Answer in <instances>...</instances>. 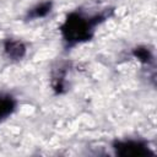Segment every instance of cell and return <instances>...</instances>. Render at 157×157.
Instances as JSON below:
<instances>
[{"label":"cell","instance_id":"obj_6","mask_svg":"<svg viewBox=\"0 0 157 157\" xmlns=\"http://www.w3.org/2000/svg\"><path fill=\"white\" fill-rule=\"evenodd\" d=\"M132 54H134L135 58H137L144 64H150L153 60L152 53L146 47H137V48L132 49Z\"/></svg>","mask_w":157,"mask_h":157},{"label":"cell","instance_id":"obj_2","mask_svg":"<svg viewBox=\"0 0 157 157\" xmlns=\"http://www.w3.org/2000/svg\"><path fill=\"white\" fill-rule=\"evenodd\" d=\"M115 155L128 157V156H153L155 153L150 150L147 142L141 140H124L115 141L113 144Z\"/></svg>","mask_w":157,"mask_h":157},{"label":"cell","instance_id":"obj_1","mask_svg":"<svg viewBox=\"0 0 157 157\" xmlns=\"http://www.w3.org/2000/svg\"><path fill=\"white\" fill-rule=\"evenodd\" d=\"M104 18V15L83 17L77 12H71L60 28L64 42L67 47H71L77 43L88 40L93 34V28L96 25L101 23Z\"/></svg>","mask_w":157,"mask_h":157},{"label":"cell","instance_id":"obj_3","mask_svg":"<svg viewBox=\"0 0 157 157\" xmlns=\"http://www.w3.org/2000/svg\"><path fill=\"white\" fill-rule=\"evenodd\" d=\"M4 52L11 60H21L26 55V45L18 40L9 38L4 42Z\"/></svg>","mask_w":157,"mask_h":157},{"label":"cell","instance_id":"obj_4","mask_svg":"<svg viewBox=\"0 0 157 157\" xmlns=\"http://www.w3.org/2000/svg\"><path fill=\"white\" fill-rule=\"evenodd\" d=\"M16 108V101L10 94L0 93V121L9 117Z\"/></svg>","mask_w":157,"mask_h":157},{"label":"cell","instance_id":"obj_5","mask_svg":"<svg viewBox=\"0 0 157 157\" xmlns=\"http://www.w3.org/2000/svg\"><path fill=\"white\" fill-rule=\"evenodd\" d=\"M50 9H52V1H43L38 5H36L34 7H32L27 12L26 18L27 20H34V18L44 17L50 12Z\"/></svg>","mask_w":157,"mask_h":157}]
</instances>
